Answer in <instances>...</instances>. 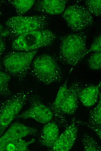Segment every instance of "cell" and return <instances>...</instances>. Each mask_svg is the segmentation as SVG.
I'll return each instance as SVG.
<instances>
[{
  "label": "cell",
  "mask_w": 101,
  "mask_h": 151,
  "mask_svg": "<svg viewBox=\"0 0 101 151\" xmlns=\"http://www.w3.org/2000/svg\"><path fill=\"white\" fill-rule=\"evenodd\" d=\"M86 35L83 32L66 35L61 39L59 60L66 64L75 66L87 51Z\"/></svg>",
  "instance_id": "1"
},
{
  "label": "cell",
  "mask_w": 101,
  "mask_h": 151,
  "mask_svg": "<svg viewBox=\"0 0 101 151\" xmlns=\"http://www.w3.org/2000/svg\"><path fill=\"white\" fill-rule=\"evenodd\" d=\"M30 71L37 80L45 85L59 82L62 78V70L57 61L48 54H42L35 59Z\"/></svg>",
  "instance_id": "2"
},
{
  "label": "cell",
  "mask_w": 101,
  "mask_h": 151,
  "mask_svg": "<svg viewBox=\"0 0 101 151\" xmlns=\"http://www.w3.org/2000/svg\"><path fill=\"white\" fill-rule=\"evenodd\" d=\"M34 90H21L3 101L0 104V137L18 115Z\"/></svg>",
  "instance_id": "3"
},
{
  "label": "cell",
  "mask_w": 101,
  "mask_h": 151,
  "mask_svg": "<svg viewBox=\"0 0 101 151\" xmlns=\"http://www.w3.org/2000/svg\"><path fill=\"white\" fill-rule=\"evenodd\" d=\"M55 33L46 29L33 30L19 35L12 42V48L17 51H29L51 45L56 38Z\"/></svg>",
  "instance_id": "4"
},
{
  "label": "cell",
  "mask_w": 101,
  "mask_h": 151,
  "mask_svg": "<svg viewBox=\"0 0 101 151\" xmlns=\"http://www.w3.org/2000/svg\"><path fill=\"white\" fill-rule=\"evenodd\" d=\"M37 50L15 51L7 53L2 59V65L6 71L19 81H22L28 72Z\"/></svg>",
  "instance_id": "5"
},
{
  "label": "cell",
  "mask_w": 101,
  "mask_h": 151,
  "mask_svg": "<svg viewBox=\"0 0 101 151\" xmlns=\"http://www.w3.org/2000/svg\"><path fill=\"white\" fill-rule=\"evenodd\" d=\"M48 18L44 15L11 17L5 22L9 29L11 38H16L29 32L46 29L48 25Z\"/></svg>",
  "instance_id": "6"
},
{
  "label": "cell",
  "mask_w": 101,
  "mask_h": 151,
  "mask_svg": "<svg viewBox=\"0 0 101 151\" xmlns=\"http://www.w3.org/2000/svg\"><path fill=\"white\" fill-rule=\"evenodd\" d=\"M62 16L68 26L74 32L85 30L93 23L91 14L85 7L79 4H74L68 7Z\"/></svg>",
  "instance_id": "7"
},
{
  "label": "cell",
  "mask_w": 101,
  "mask_h": 151,
  "mask_svg": "<svg viewBox=\"0 0 101 151\" xmlns=\"http://www.w3.org/2000/svg\"><path fill=\"white\" fill-rule=\"evenodd\" d=\"M29 107L16 118H31L41 123L45 124L51 121L53 116L51 110L36 95H31L29 99Z\"/></svg>",
  "instance_id": "8"
},
{
  "label": "cell",
  "mask_w": 101,
  "mask_h": 151,
  "mask_svg": "<svg viewBox=\"0 0 101 151\" xmlns=\"http://www.w3.org/2000/svg\"><path fill=\"white\" fill-rule=\"evenodd\" d=\"M75 119L74 118L71 124L59 136L50 149L52 151H68L73 145L77 137L78 127Z\"/></svg>",
  "instance_id": "9"
},
{
  "label": "cell",
  "mask_w": 101,
  "mask_h": 151,
  "mask_svg": "<svg viewBox=\"0 0 101 151\" xmlns=\"http://www.w3.org/2000/svg\"><path fill=\"white\" fill-rule=\"evenodd\" d=\"M67 79L60 87L54 101L48 104V107L52 112L56 123L60 127L66 128L68 123L65 114L61 110V107L66 96L68 86Z\"/></svg>",
  "instance_id": "10"
},
{
  "label": "cell",
  "mask_w": 101,
  "mask_h": 151,
  "mask_svg": "<svg viewBox=\"0 0 101 151\" xmlns=\"http://www.w3.org/2000/svg\"><path fill=\"white\" fill-rule=\"evenodd\" d=\"M38 133V130L35 128L19 122H15L0 137V144L11 140L23 138L29 135L36 136Z\"/></svg>",
  "instance_id": "11"
},
{
  "label": "cell",
  "mask_w": 101,
  "mask_h": 151,
  "mask_svg": "<svg viewBox=\"0 0 101 151\" xmlns=\"http://www.w3.org/2000/svg\"><path fill=\"white\" fill-rule=\"evenodd\" d=\"M82 88L81 84L77 82L68 87L66 96L61 107L64 114L71 115L75 113L77 107L79 94Z\"/></svg>",
  "instance_id": "12"
},
{
  "label": "cell",
  "mask_w": 101,
  "mask_h": 151,
  "mask_svg": "<svg viewBox=\"0 0 101 151\" xmlns=\"http://www.w3.org/2000/svg\"><path fill=\"white\" fill-rule=\"evenodd\" d=\"M67 0H40L34 4V10L51 15H59L64 10Z\"/></svg>",
  "instance_id": "13"
},
{
  "label": "cell",
  "mask_w": 101,
  "mask_h": 151,
  "mask_svg": "<svg viewBox=\"0 0 101 151\" xmlns=\"http://www.w3.org/2000/svg\"><path fill=\"white\" fill-rule=\"evenodd\" d=\"M59 136L58 126L55 122L45 124L40 133L39 141L42 145L50 150Z\"/></svg>",
  "instance_id": "14"
},
{
  "label": "cell",
  "mask_w": 101,
  "mask_h": 151,
  "mask_svg": "<svg viewBox=\"0 0 101 151\" xmlns=\"http://www.w3.org/2000/svg\"><path fill=\"white\" fill-rule=\"evenodd\" d=\"M101 99L100 94L98 105L90 112L87 122L75 121L77 123H79L88 127L95 132L100 139L101 138Z\"/></svg>",
  "instance_id": "15"
},
{
  "label": "cell",
  "mask_w": 101,
  "mask_h": 151,
  "mask_svg": "<svg viewBox=\"0 0 101 151\" xmlns=\"http://www.w3.org/2000/svg\"><path fill=\"white\" fill-rule=\"evenodd\" d=\"M101 82L96 85H92L83 88L80 92L79 99L85 106L90 107L95 104L97 102Z\"/></svg>",
  "instance_id": "16"
},
{
  "label": "cell",
  "mask_w": 101,
  "mask_h": 151,
  "mask_svg": "<svg viewBox=\"0 0 101 151\" xmlns=\"http://www.w3.org/2000/svg\"><path fill=\"white\" fill-rule=\"evenodd\" d=\"M33 139L27 141L22 138L11 140L0 144V151H28L29 146L34 143Z\"/></svg>",
  "instance_id": "17"
},
{
  "label": "cell",
  "mask_w": 101,
  "mask_h": 151,
  "mask_svg": "<svg viewBox=\"0 0 101 151\" xmlns=\"http://www.w3.org/2000/svg\"><path fill=\"white\" fill-rule=\"evenodd\" d=\"M8 1L13 6L17 14L19 16L27 12L35 2V1L33 0H12Z\"/></svg>",
  "instance_id": "18"
},
{
  "label": "cell",
  "mask_w": 101,
  "mask_h": 151,
  "mask_svg": "<svg viewBox=\"0 0 101 151\" xmlns=\"http://www.w3.org/2000/svg\"><path fill=\"white\" fill-rule=\"evenodd\" d=\"M10 79V74L0 70V96L7 97L12 95L9 86Z\"/></svg>",
  "instance_id": "19"
},
{
  "label": "cell",
  "mask_w": 101,
  "mask_h": 151,
  "mask_svg": "<svg viewBox=\"0 0 101 151\" xmlns=\"http://www.w3.org/2000/svg\"><path fill=\"white\" fill-rule=\"evenodd\" d=\"M84 150L85 151H100L101 148L98 143L91 136L85 134L82 139Z\"/></svg>",
  "instance_id": "20"
},
{
  "label": "cell",
  "mask_w": 101,
  "mask_h": 151,
  "mask_svg": "<svg viewBox=\"0 0 101 151\" xmlns=\"http://www.w3.org/2000/svg\"><path fill=\"white\" fill-rule=\"evenodd\" d=\"M101 0H88L85 1L86 8L91 14L99 17L101 13Z\"/></svg>",
  "instance_id": "21"
},
{
  "label": "cell",
  "mask_w": 101,
  "mask_h": 151,
  "mask_svg": "<svg viewBox=\"0 0 101 151\" xmlns=\"http://www.w3.org/2000/svg\"><path fill=\"white\" fill-rule=\"evenodd\" d=\"M89 68L93 70H99L101 67V53L96 52L90 57L88 61Z\"/></svg>",
  "instance_id": "22"
},
{
  "label": "cell",
  "mask_w": 101,
  "mask_h": 151,
  "mask_svg": "<svg viewBox=\"0 0 101 151\" xmlns=\"http://www.w3.org/2000/svg\"><path fill=\"white\" fill-rule=\"evenodd\" d=\"M101 34L94 38L93 43L89 49L86 51L83 57L88 53L91 52H101Z\"/></svg>",
  "instance_id": "23"
},
{
  "label": "cell",
  "mask_w": 101,
  "mask_h": 151,
  "mask_svg": "<svg viewBox=\"0 0 101 151\" xmlns=\"http://www.w3.org/2000/svg\"><path fill=\"white\" fill-rule=\"evenodd\" d=\"M5 42L2 37H0V70L3 71V68L1 56L6 49Z\"/></svg>",
  "instance_id": "24"
},
{
  "label": "cell",
  "mask_w": 101,
  "mask_h": 151,
  "mask_svg": "<svg viewBox=\"0 0 101 151\" xmlns=\"http://www.w3.org/2000/svg\"><path fill=\"white\" fill-rule=\"evenodd\" d=\"M10 36V32L9 29L7 27L6 28H4L0 24V37L3 38Z\"/></svg>",
  "instance_id": "25"
},
{
  "label": "cell",
  "mask_w": 101,
  "mask_h": 151,
  "mask_svg": "<svg viewBox=\"0 0 101 151\" xmlns=\"http://www.w3.org/2000/svg\"></svg>",
  "instance_id": "26"
}]
</instances>
